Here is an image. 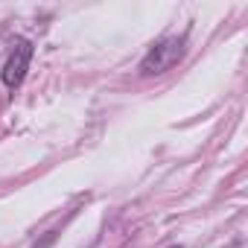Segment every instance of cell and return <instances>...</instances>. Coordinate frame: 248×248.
<instances>
[{"instance_id": "cell-3", "label": "cell", "mask_w": 248, "mask_h": 248, "mask_svg": "<svg viewBox=\"0 0 248 248\" xmlns=\"http://www.w3.org/2000/svg\"><path fill=\"white\" fill-rule=\"evenodd\" d=\"M172 248H181V245H172Z\"/></svg>"}, {"instance_id": "cell-2", "label": "cell", "mask_w": 248, "mask_h": 248, "mask_svg": "<svg viewBox=\"0 0 248 248\" xmlns=\"http://www.w3.org/2000/svg\"><path fill=\"white\" fill-rule=\"evenodd\" d=\"M30 62H32V41H27V38H15L12 53H9L3 70H0V79H3V85H6V88H21V82L27 79Z\"/></svg>"}, {"instance_id": "cell-1", "label": "cell", "mask_w": 248, "mask_h": 248, "mask_svg": "<svg viewBox=\"0 0 248 248\" xmlns=\"http://www.w3.org/2000/svg\"><path fill=\"white\" fill-rule=\"evenodd\" d=\"M187 53V41L172 35V38H161L140 62V76H161L167 70H172Z\"/></svg>"}]
</instances>
